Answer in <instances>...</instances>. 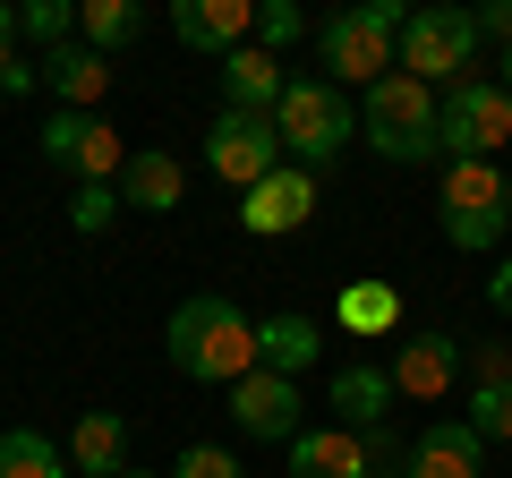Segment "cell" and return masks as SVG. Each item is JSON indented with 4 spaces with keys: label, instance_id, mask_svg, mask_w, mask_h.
I'll use <instances>...</instances> for the list:
<instances>
[{
    "label": "cell",
    "instance_id": "cell-15",
    "mask_svg": "<svg viewBox=\"0 0 512 478\" xmlns=\"http://www.w3.org/2000/svg\"><path fill=\"white\" fill-rule=\"evenodd\" d=\"M410 478H487V436L470 419H436L410 444Z\"/></svg>",
    "mask_w": 512,
    "mask_h": 478
},
{
    "label": "cell",
    "instance_id": "cell-9",
    "mask_svg": "<svg viewBox=\"0 0 512 478\" xmlns=\"http://www.w3.org/2000/svg\"><path fill=\"white\" fill-rule=\"evenodd\" d=\"M43 154L77 188H120V171H128V146H120V129H111L103 111H52L43 120Z\"/></svg>",
    "mask_w": 512,
    "mask_h": 478
},
{
    "label": "cell",
    "instance_id": "cell-25",
    "mask_svg": "<svg viewBox=\"0 0 512 478\" xmlns=\"http://www.w3.org/2000/svg\"><path fill=\"white\" fill-rule=\"evenodd\" d=\"M470 427L487 444H512V376H487V385H470Z\"/></svg>",
    "mask_w": 512,
    "mask_h": 478
},
{
    "label": "cell",
    "instance_id": "cell-12",
    "mask_svg": "<svg viewBox=\"0 0 512 478\" xmlns=\"http://www.w3.org/2000/svg\"><path fill=\"white\" fill-rule=\"evenodd\" d=\"M171 35L188 43V52H248V35H256V0H180L171 9Z\"/></svg>",
    "mask_w": 512,
    "mask_h": 478
},
{
    "label": "cell",
    "instance_id": "cell-22",
    "mask_svg": "<svg viewBox=\"0 0 512 478\" xmlns=\"http://www.w3.org/2000/svg\"><path fill=\"white\" fill-rule=\"evenodd\" d=\"M146 35V9L137 0H77V43L86 52H128Z\"/></svg>",
    "mask_w": 512,
    "mask_h": 478
},
{
    "label": "cell",
    "instance_id": "cell-2",
    "mask_svg": "<svg viewBox=\"0 0 512 478\" xmlns=\"http://www.w3.org/2000/svg\"><path fill=\"white\" fill-rule=\"evenodd\" d=\"M359 137L384 163H427V154H444V94L393 69L384 86L359 94Z\"/></svg>",
    "mask_w": 512,
    "mask_h": 478
},
{
    "label": "cell",
    "instance_id": "cell-23",
    "mask_svg": "<svg viewBox=\"0 0 512 478\" xmlns=\"http://www.w3.org/2000/svg\"><path fill=\"white\" fill-rule=\"evenodd\" d=\"M0 478H69V444L43 427H0Z\"/></svg>",
    "mask_w": 512,
    "mask_h": 478
},
{
    "label": "cell",
    "instance_id": "cell-24",
    "mask_svg": "<svg viewBox=\"0 0 512 478\" xmlns=\"http://www.w3.org/2000/svg\"><path fill=\"white\" fill-rule=\"evenodd\" d=\"M333 316H342V333H393L402 325V291H393V282H350V291L333 299Z\"/></svg>",
    "mask_w": 512,
    "mask_h": 478
},
{
    "label": "cell",
    "instance_id": "cell-21",
    "mask_svg": "<svg viewBox=\"0 0 512 478\" xmlns=\"http://www.w3.org/2000/svg\"><path fill=\"white\" fill-rule=\"evenodd\" d=\"M316 350H325L316 316H265V325H256V368L291 376V385H299V368H316Z\"/></svg>",
    "mask_w": 512,
    "mask_h": 478
},
{
    "label": "cell",
    "instance_id": "cell-27",
    "mask_svg": "<svg viewBox=\"0 0 512 478\" xmlns=\"http://www.w3.org/2000/svg\"><path fill=\"white\" fill-rule=\"evenodd\" d=\"M308 35V18H299V0H256V52H291V43Z\"/></svg>",
    "mask_w": 512,
    "mask_h": 478
},
{
    "label": "cell",
    "instance_id": "cell-19",
    "mask_svg": "<svg viewBox=\"0 0 512 478\" xmlns=\"http://www.w3.org/2000/svg\"><path fill=\"white\" fill-rule=\"evenodd\" d=\"M180 197H188V171H180V154H163V146L128 154V171H120V205H137V214H171Z\"/></svg>",
    "mask_w": 512,
    "mask_h": 478
},
{
    "label": "cell",
    "instance_id": "cell-32",
    "mask_svg": "<svg viewBox=\"0 0 512 478\" xmlns=\"http://www.w3.org/2000/svg\"><path fill=\"white\" fill-rule=\"evenodd\" d=\"M43 86V60H9V77H0V94H35Z\"/></svg>",
    "mask_w": 512,
    "mask_h": 478
},
{
    "label": "cell",
    "instance_id": "cell-11",
    "mask_svg": "<svg viewBox=\"0 0 512 478\" xmlns=\"http://www.w3.org/2000/svg\"><path fill=\"white\" fill-rule=\"evenodd\" d=\"M231 419H239V436H256V444H291L299 436V385L274 376V368L239 376L231 385Z\"/></svg>",
    "mask_w": 512,
    "mask_h": 478
},
{
    "label": "cell",
    "instance_id": "cell-20",
    "mask_svg": "<svg viewBox=\"0 0 512 478\" xmlns=\"http://www.w3.org/2000/svg\"><path fill=\"white\" fill-rule=\"evenodd\" d=\"M43 86L60 94V111H94L103 86H111V69H103V52H86V43H60V52H43Z\"/></svg>",
    "mask_w": 512,
    "mask_h": 478
},
{
    "label": "cell",
    "instance_id": "cell-7",
    "mask_svg": "<svg viewBox=\"0 0 512 478\" xmlns=\"http://www.w3.org/2000/svg\"><path fill=\"white\" fill-rule=\"evenodd\" d=\"M291 163L282 154V129H274V111H214V137H205V171H214L222 188H265L274 171Z\"/></svg>",
    "mask_w": 512,
    "mask_h": 478
},
{
    "label": "cell",
    "instance_id": "cell-3",
    "mask_svg": "<svg viewBox=\"0 0 512 478\" xmlns=\"http://www.w3.org/2000/svg\"><path fill=\"white\" fill-rule=\"evenodd\" d=\"M402 26L410 9L402 0H359V9H342V18H325V69L333 86H384V77L402 69Z\"/></svg>",
    "mask_w": 512,
    "mask_h": 478
},
{
    "label": "cell",
    "instance_id": "cell-6",
    "mask_svg": "<svg viewBox=\"0 0 512 478\" xmlns=\"http://www.w3.org/2000/svg\"><path fill=\"white\" fill-rule=\"evenodd\" d=\"M495 154H512L504 77H461V86H444V163H495Z\"/></svg>",
    "mask_w": 512,
    "mask_h": 478
},
{
    "label": "cell",
    "instance_id": "cell-10",
    "mask_svg": "<svg viewBox=\"0 0 512 478\" xmlns=\"http://www.w3.org/2000/svg\"><path fill=\"white\" fill-rule=\"evenodd\" d=\"M384 368H393V393H402V402H427V410H436L444 393L461 385V342H453V333H436V325H419V333L393 342Z\"/></svg>",
    "mask_w": 512,
    "mask_h": 478
},
{
    "label": "cell",
    "instance_id": "cell-17",
    "mask_svg": "<svg viewBox=\"0 0 512 478\" xmlns=\"http://www.w3.org/2000/svg\"><path fill=\"white\" fill-rule=\"evenodd\" d=\"M282 94H291V69H282L274 52H231L222 60V111H282Z\"/></svg>",
    "mask_w": 512,
    "mask_h": 478
},
{
    "label": "cell",
    "instance_id": "cell-18",
    "mask_svg": "<svg viewBox=\"0 0 512 478\" xmlns=\"http://www.w3.org/2000/svg\"><path fill=\"white\" fill-rule=\"evenodd\" d=\"M69 470H77V478H120V470H128V419H120V410H77V427H69Z\"/></svg>",
    "mask_w": 512,
    "mask_h": 478
},
{
    "label": "cell",
    "instance_id": "cell-14",
    "mask_svg": "<svg viewBox=\"0 0 512 478\" xmlns=\"http://www.w3.org/2000/svg\"><path fill=\"white\" fill-rule=\"evenodd\" d=\"M325 402L342 410V427L350 436H367V427H384L393 419V368H376V359H350V368H333V385H325Z\"/></svg>",
    "mask_w": 512,
    "mask_h": 478
},
{
    "label": "cell",
    "instance_id": "cell-16",
    "mask_svg": "<svg viewBox=\"0 0 512 478\" xmlns=\"http://www.w3.org/2000/svg\"><path fill=\"white\" fill-rule=\"evenodd\" d=\"M291 478H376V453L350 427H299L291 436Z\"/></svg>",
    "mask_w": 512,
    "mask_h": 478
},
{
    "label": "cell",
    "instance_id": "cell-33",
    "mask_svg": "<svg viewBox=\"0 0 512 478\" xmlns=\"http://www.w3.org/2000/svg\"><path fill=\"white\" fill-rule=\"evenodd\" d=\"M9 60H18V9L0 0V77H9Z\"/></svg>",
    "mask_w": 512,
    "mask_h": 478
},
{
    "label": "cell",
    "instance_id": "cell-34",
    "mask_svg": "<svg viewBox=\"0 0 512 478\" xmlns=\"http://www.w3.org/2000/svg\"><path fill=\"white\" fill-rule=\"evenodd\" d=\"M504 94H512V52H504Z\"/></svg>",
    "mask_w": 512,
    "mask_h": 478
},
{
    "label": "cell",
    "instance_id": "cell-28",
    "mask_svg": "<svg viewBox=\"0 0 512 478\" xmlns=\"http://www.w3.org/2000/svg\"><path fill=\"white\" fill-rule=\"evenodd\" d=\"M111 214H120V188H77V197H69V222H77V231H111Z\"/></svg>",
    "mask_w": 512,
    "mask_h": 478
},
{
    "label": "cell",
    "instance_id": "cell-26",
    "mask_svg": "<svg viewBox=\"0 0 512 478\" xmlns=\"http://www.w3.org/2000/svg\"><path fill=\"white\" fill-rule=\"evenodd\" d=\"M18 35H35L43 52L77 43V0H26V9H18Z\"/></svg>",
    "mask_w": 512,
    "mask_h": 478
},
{
    "label": "cell",
    "instance_id": "cell-29",
    "mask_svg": "<svg viewBox=\"0 0 512 478\" xmlns=\"http://www.w3.org/2000/svg\"><path fill=\"white\" fill-rule=\"evenodd\" d=\"M171 478H248V470H239V461L222 453V444H188V453L171 461Z\"/></svg>",
    "mask_w": 512,
    "mask_h": 478
},
{
    "label": "cell",
    "instance_id": "cell-31",
    "mask_svg": "<svg viewBox=\"0 0 512 478\" xmlns=\"http://www.w3.org/2000/svg\"><path fill=\"white\" fill-rule=\"evenodd\" d=\"M487 308L512 316V257H495V274H487Z\"/></svg>",
    "mask_w": 512,
    "mask_h": 478
},
{
    "label": "cell",
    "instance_id": "cell-30",
    "mask_svg": "<svg viewBox=\"0 0 512 478\" xmlns=\"http://www.w3.org/2000/svg\"><path fill=\"white\" fill-rule=\"evenodd\" d=\"M470 18H478V35H495L512 52V0H487V9H470Z\"/></svg>",
    "mask_w": 512,
    "mask_h": 478
},
{
    "label": "cell",
    "instance_id": "cell-13",
    "mask_svg": "<svg viewBox=\"0 0 512 478\" xmlns=\"http://www.w3.org/2000/svg\"><path fill=\"white\" fill-rule=\"evenodd\" d=\"M316 214V171H299V163H282L265 188H248V205H239V222H248L256 239H282V231H299V222Z\"/></svg>",
    "mask_w": 512,
    "mask_h": 478
},
{
    "label": "cell",
    "instance_id": "cell-35",
    "mask_svg": "<svg viewBox=\"0 0 512 478\" xmlns=\"http://www.w3.org/2000/svg\"><path fill=\"white\" fill-rule=\"evenodd\" d=\"M120 478H154V470H120Z\"/></svg>",
    "mask_w": 512,
    "mask_h": 478
},
{
    "label": "cell",
    "instance_id": "cell-8",
    "mask_svg": "<svg viewBox=\"0 0 512 478\" xmlns=\"http://www.w3.org/2000/svg\"><path fill=\"white\" fill-rule=\"evenodd\" d=\"M478 18L470 9H410L402 26V77H419V86H461V69L478 60Z\"/></svg>",
    "mask_w": 512,
    "mask_h": 478
},
{
    "label": "cell",
    "instance_id": "cell-5",
    "mask_svg": "<svg viewBox=\"0 0 512 478\" xmlns=\"http://www.w3.org/2000/svg\"><path fill=\"white\" fill-rule=\"evenodd\" d=\"M436 214H444V239H453V248L487 257L495 239L512 231V171H495V163H444Z\"/></svg>",
    "mask_w": 512,
    "mask_h": 478
},
{
    "label": "cell",
    "instance_id": "cell-1",
    "mask_svg": "<svg viewBox=\"0 0 512 478\" xmlns=\"http://www.w3.org/2000/svg\"><path fill=\"white\" fill-rule=\"evenodd\" d=\"M163 350H171V368H180V376L231 393L239 376H256V316L239 308V299H222V291H197V299L171 308Z\"/></svg>",
    "mask_w": 512,
    "mask_h": 478
},
{
    "label": "cell",
    "instance_id": "cell-4",
    "mask_svg": "<svg viewBox=\"0 0 512 478\" xmlns=\"http://www.w3.org/2000/svg\"><path fill=\"white\" fill-rule=\"evenodd\" d=\"M274 129H282V154H291L299 171H325L333 154L359 137V111H350V94L333 86V77H291Z\"/></svg>",
    "mask_w": 512,
    "mask_h": 478
}]
</instances>
